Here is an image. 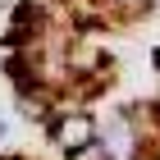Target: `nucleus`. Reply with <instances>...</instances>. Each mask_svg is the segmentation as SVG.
Wrapping results in <instances>:
<instances>
[{
  "label": "nucleus",
  "instance_id": "39448f33",
  "mask_svg": "<svg viewBox=\"0 0 160 160\" xmlns=\"http://www.w3.org/2000/svg\"><path fill=\"white\" fill-rule=\"evenodd\" d=\"M156 160H160V151H156Z\"/></svg>",
  "mask_w": 160,
  "mask_h": 160
},
{
  "label": "nucleus",
  "instance_id": "20e7f679",
  "mask_svg": "<svg viewBox=\"0 0 160 160\" xmlns=\"http://www.w3.org/2000/svg\"><path fill=\"white\" fill-rule=\"evenodd\" d=\"M156 119H160V96H156Z\"/></svg>",
  "mask_w": 160,
  "mask_h": 160
},
{
  "label": "nucleus",
  "instance_id": "f257e3e1",
  "mask_svg": "<svg viewBox=\"0 0 160 160\" xmlns=\"http://www.w3.org/2000/svg\"><path fill=\"white\" fill-rule=\"evenodd\" d=\"M46 137H50V147L60 151L64 160L92 151L96 147V110H87L82 101H78V105L60 101V105H55V119L46 123Z\"/></svg>",
  "mask_w": 160,
  "mask_h": 160
},
{
  "label": "nucleus",
  "instance_id": "7ed1b4c3",
  "mask_svg": "<svg viewBox=\"0 0 160 160\" xmlns=\"http://www.w3.org/2000/svg\"><path fill=\"white\" fill-rule=\"evenodd\" d=\"M151 73H156V82H160V46L151 50Z\"/></svg>",
  "mask_w": 160,
  "mask_h": 160
},
{
  "label": "nucleus",
  "instance_id": "f03ea898",
  "mask_svg": "<svg viewBox=\"0 0 160 160\" xmlns=\"http://www.w3.org/2000/svg\"><path fill=\"white\" fill-rule=\"evenodd\" d=\"M105 18H142V14H156V0H101Z\"/></svg>",
  "mask_w": 160,
  "mask_h": 160
}]
</instances>
